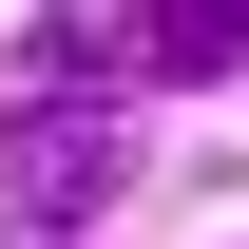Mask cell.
I'll return each mask as SVG.
<instances>
[{
	"instance_id": "6da1fadb",
	"label": "cell",
	"mask_w": 249,
	"mask_h": 249,
	"mask_svg": "<svg viewBox=\"0 0 249 249\" xmlns=\"http://www.w3.org/2000/svg\"><path fill=\"white\" fill-rule=\"evenodd\" d=\"M0 192H19V230L58 249L77 211H115V115H96V96H38L19 134H0Z\"/></svg>"
},
{
	"instance_id": "7a4b0ae2",
	"label": "cell",
	"mask_w": 249,
	"mask_h": 249,
	"mask_svg": "<svg viewBox=\"0 0 249 249\" xmlns=\"http://www.w3.org/2000/svg\"><path fill=\"white\" fill-rule=\"evenodd\" d=\"M19 58H38V96H115V77H134V19H115V0H58Z\"/></svg>"
}]
</instances>
